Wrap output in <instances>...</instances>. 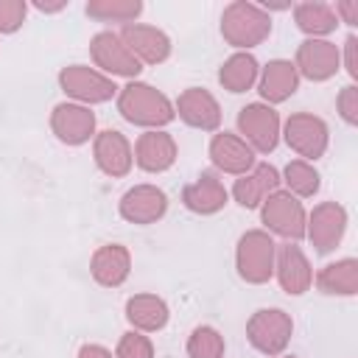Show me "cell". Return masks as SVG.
Segmentation results:
<instances>
[{"mask_svg": "<svg viewBox=\"0 0 358 358\" xmlns=\"http://www.w3.org/2000/svg\"><path fill=\"white\" fill-rule=\"evenodd\" d=\"M117 109L129 123L145 126V129H159L176 117L168 95H162L159 90L143 81H129L117 92Z\"/></svg>", "mask_w": 358, "mask_h": 358, "instance_id": "6da1fadb", "label": "cell"}, {"mask_svg": "<svg viewBox=\"0 0 358 358\" xmlns=\"http://www.w3.org/2000/svg\"><path fill=\"white\" fill-rule=\"evenodd\" d=\"M274 257H277V243L268 232L249 229L238 238L235 263H238V274L246 282H252V285L268 282L274 277Z\"/></svg>", "mask_w": 358, "mask_h": 358, "instance_id": "7a4b0ae2", "label": "cell"}, {"mask_svg": "<svg viewBox=\"0 0 358 358\" xmlns=\"http://www.w3.org/2000/svg\"><path fill=\"white\" fill-rule=\"evenodd\" d=\"M221 34L232 48H252L271 34V17L260 6L232 3L221 17Z\"/></svg>", "mask_w": 358, "mask_h": 358, "instance_id": "3957f363", "label": "cell"}, {"mask_svg": "<svg viewBox=\"0 0 358 358\" xmlns=\"http://www.w3.org/2000/svg\"><path fill=\"white\" fill-rule=\"evenodd\" d=\"M291 333H294V322L280 308H260L246 322V338H249V344L257 352L268 355V358H277L288 347Z\"/></svg>", "mask_w": 358, "mask_h": 358, "instance_id": "277c9868", "label": "cell"}, {"mask_svg": "<svg viewBox=\"0 0 358 358\" xmlns=\"http://www.w3.org/2000/svg\"><path fill=\"white\" fill-rule=\"evenodd\" d=\"M260 215H263V224L268 232L291 241V243H299L305 238V221H308V213L302 207V201L296 196H291L288 190H274L263 204H260Z\"/></svg>", "mask_w": 358, "mask_h": 358, "instance_id": "5b68a950", "label": "cell"}, {"mask_svg": "<svg viewBox=\"0 0 358 358\" xmlns=\"http://www.w3.org/2000/svg\"><path fill=\"white\" fill-rule=\"evenodd\" d=\"M285 143L299 154V159L305 162H313L319 159L324 151H327V143H330V131H327V123L319 117V115H310V112H296L285 120V131H282Z\"/></svg>", "mask_w": 358, "mask_h": 358, "instance_id": "8992f818", "label": "cell"}, {"mask_svg": "<svg viewBox=\"0 0 358 358\" xmlns=\"http://www.w3.org/2000/svg\"><path fill=\"white\" fill-rule=\"evenodd\" d=\"M241 137L252 151L268 154L280 143V115L268 103H249L238 112Z\"/></svg>", "mask_w": 358, "mask_h": 358, "instance_id": "52a82bcc", "label": "cell"}, {"mask_svg": "<svg viewBox=\"0 0 358 358\" xmlns=\"http://www.w3.org/2000/svg\"><path fill=\"white\" fill-rule=\"evenodd\" d=\"M347 232V210L338 201H322L305 221V238L319 255L333 252Z\"/></svg>", "mask_w": 358, "mask_h": 358, "instance_id": "ba28073f", "label": "cell"}, {"mask_svg": "<svg viewBox=\"0 0 358 358\" xmlns=\"http://www.w3.org/2000/svg\"><path fill=\"white\" fill-rule=\"evenodd\" d=\"M59 84H62L64 95H70V98H76L81 103H103L117 92V87H115V81L109 76H103V73H98V70L87 67V64L64 67L59 73Z\"/></svg>", "mask_w": 358, "mask_h": 358, "instance_id": "9c48e42d", "label": "cell"}, {"mask_svg": "<svg viewBox=\"0 0 358 358\" xmlns=\"http://www.w3.org/2000/svg\"><path fill=\"white\" fill-rule=\"evenodd\" d=\"M294 67L308 81H327L341 67V50L327 39H305L296 48Z\"/></svg>", "mask_w": 358, "mask_h": 358, "instance_id": "30bf717a", "label": "cell"}, {"mask_svg": "<svg viewBox=\"0 0 358 358\" xmlns=\"http://www.w3.org/2000/svg\"><path fill=\"white\" fill-rule=\"evenodd\" d=\"M90 53L95 59V64L103 70V73H112V76H123V78H134L143 64L131 56V50L123 45V39L112 31H101L92 36L90 42Z\"/></svg>", "mask_w": 358, "mask_h": 358, "instance_id": "8fae6325", "label": "cell"}, {"mask_svg": "<svg viewBox=\"0 0 358 358\" xmlns=\"http://www.w3.org/2000/svg\"><path fill=\"white\" fill-rule=\"evenodd\" d=\"M274 274H277L282 291L291 294V296H299V294H305L313 285V268H310L305 252L296 243H291V241H285L282 246H277Z\"/></svg>", "mask_w": 358, "mask_h": 358, "instance_id": "7c38bea8", "label": "cell"}, {"mask_svg": "<svg viewBox=\"0 0 358 358\" xmlns=\"http://www.w3.org/2000/svg\"><path fill=\"white\" fill-rule=\"evenodd\" d=\"M280 171L268 162H255L252 171H246L243 176L235 179L232 185V196L243 210H255L260 207L274 190H280Z\"/></svg>", "mask_w": 358, "mask_h": 358, "instance_id": "4fadbf2b", "label": "cell"}, {"mask_svg": "<svg viewBox=\"0 0 358 358\" xmlns=\"http://www.w3.org/2000/svg\"><path fill=\"white\" fill-rule=\"evenodd\" d=\"M165 210H168V196L157 185H134L120 199V215L129 224H140V227L154 224L165 215Z\"/></svg>", "mask_w": 358, "mask_h": 358, "instance_id": "5bb4252c", "label": "cell"}, {"mask_svg": "<svg viewBox=\"0 0 358 358\" xmlns=\"http://www.w3.org/2000/svg\"><path fill=\"white\" fill-rule=\"evenodd\" d=\"M210 159L221 173L243 176L255 168V151L246 145V140L235 131H218L210 140Z\"/></svg>", "mask_w": 358, "mask_h": 358, "instance_id": "9a60e30c", "label": "cell"}, {"mask_svg": "<svg viewBox=\"0 0 358 358\" xmlns=\"http://www.w3.org/2000/svg\"><path fill=\"white\" fill-rule=\"evenodd\" d=\"M53 134L67 145H81L95 134V115L84 103H59L50 115Z\"/></svg>", "mask_w": 358, "mask_h": 358, "instance_id": "2e32d148", "label": "cell"}, {"mask_svg": "<svg viewBox=\"0 0 358 358\" xmlns=\"http://www.w3.org/2000/svg\"><path fill=\"white\" fill-rule=\"evenodd\" d=\"M117 36L140 64H159L171 56V39L154 25H123Z\"/></svg>", "mask_w": 358, "mask_h": 358, "instance_id": "e0dca14e", "label": "cell"}, {"mask_svg": "<svg viewBox=\"0 0 358 358\" xmlns=\"http://www.w3.org/2000/svg\"><path fill=\"white\" fill-rule=\"evenodd\" d=\"M92 154H95V162L98 168L106 173V176H126L134 165V148L131 143L117 131V129H106L95 137L92 143Z\"/></svg>", "mask_w": 358, "mask_h": 358, "instance_id": "ac0fdd59", "label": "cell"}, {"mask_svg": "<svg viewBox=\"0 0 358 358\" xmlns=\"http://www.w3.org/2000/svg\"><path fill=\"white\" fill-rule=\"evenodd\" d=\"M173 112H176L187 126L204 129V131H215L218 123H221V106H218V101H215L207 90H201V87L185 90V92L176 98Z\"/></svg>", "mask_w": 358, "mask_h": 358, "instance_id": "d6986e66", "label": "cell"}, {"mask_svg": "<svg viewBox=\"0 0 358 358\" xmlns=\"http://www.w3.org/2000/svg\"><path fill=\"white\" fill-rule=\"evenodd\" d=\"M227 199H229V193H227L224 182L213 171H201L182 190V204L190 213H196V215H213V213L224 210L227 207Z\"/></svg>", "mask_w": 358, "mask_h": 358, "instance_id": "ffe728a7", "label": "cell"}, {"mask_svg": "<svg viewBox=\"0 0 358 358\" xmlns=\"http://www.w3.org/2000/svg\"><path fill=\"white\" fill-rule=\"evenodd\" d=\"M134 162L148 173H162L176 162V143L168 131L148 129L134 143Z\"/></svg>", "mask_w": 358, "mask_h": 358, "instance_id": "44dd1931", "label": "cell"}, {"mask_svg": "<svg viewBox=\"0 0 358 358\" xmlns=\"http://www.w3.org/2000/svg\"><path fill=\"white\" fill-rule=\"evenodd\" d=\"M90 271L95 277L98 285L103 288H117L126 282L129 271H131V255L123 243H103L101 249H95Z\"/></svg>", "mask_w": 358, "mask_h": 358, "instance_id": "7402d4cb", "label": "cell"}, {"mask_svg": "<svg viewBox=\"0 0 358 358\" xmlns=\"http://www.w3.org/2000/svg\"><path fill=\"white\" fill-rule=\"evenodd\" d=\"M299 87V73L294 67V62L288 59H274L266 64L263 76H260V95L263 101L271 106V103H282L288 101Z\"/></svg>", "mask_w": 358, "mask_h": 358, "instance_id": "603a6c76", "label": "cell"}, {"mask_svg": "<svg viewBox=\"0 0 358 358\" xmlns=\"http://www.w3.org/2000/svg\"><path fill=\"white\" fill-rule=\"evenodd\" d=\"M168 316H171V310H168L165 299H159L154 294H134L126 302V319L140 333H157V330H162L168 324Z\"/></svg>", "mask_w": 358, "mask_h": 358, "instance_id": "cb8c5ba5", "label": "cell"}, {"mask_svg": "<svg viewBox=\"0 0 358 358\" xmlns=\"http://www.w3.org/2000/svg\"><path fill=\"white\" fill-rule=\"evenodd\" d=\"M313 282L319 285L322 294H330V296H352V294H358V260L355 257H344V260L327 263L313 277Z\"/></svg>", "mask_w": 358, "mask_h": 358, "instance_id": "d4e9b609", "label": "cell"}, {"mask_svg": "<svg viewBox=\"0 0 358 358\" xmlns=\"http://www.w3.org/2000/svg\"><path fill=\"white\" fill-rule=\"evenodd\" d=\"M257 76H260V67L252 53H232L218 70V81L229 92H246L257 81Z\"/></svg>", "mask_w": 358, "mask_h": 358, "instance_id": "484cf974", "label": "cell"}, {"mask_svg": "<svg viewBox=\"0 0 358 358\" xmlns=\"http://www.w3.org/2000/svg\"><path fill=\"white\" fill-rule=\"evenodd\" d=\"M294 17H296V28L302 34H308L310 39H322V36L333 34L338 25L333 6H327V3H299V6H294Z\"/></svg>", "mask_w": 358, "mask_h": 358, "instance_id": "4316f807", "label": "cell"}, {"mask_svg": "<svg viewBox=\"0 0 358 358\" xmlns=\"http://www.w3.org/2000/svg\"><path fill=\"white\" fill-rule=\"evenodd\" d=\"M280 182H285V190H288L291 196H296V199H310V196H316L319 187H322L319 171L313 168V162H305V159H291V162L285 165Z\"/></svg>", "mask_w": 358, "mask_h": 358, "instance_id": "83f0119b", "label": "cell"}, {"mask_svg": "<svg viewBox=\"0 0 358 358\" xmlns=\"http://www.w3.org/2000/svg\"><path fill=\"white\" fill-rule=\"evenodd\" d=\"M187 355L190 358H224V336L210 324H199L187 338Z\"/></svg>", "mask_w": 358, "mask_h": 358, "instance_id": "f1b7e54d", "label": "cell"}, {"mask_svg": "<svg viewBox=\"0 0 358 358\" xmlns=\"http://www.w3.org/2000/svg\"><path fill=\"white\" fill-rule=\"evenodd\" d=\"M143 11V3H109V0H101V3H90L87 6V14L95 17V20H115V22H126V20H134L137 14Z\"/></svg>", "mask_w": 358, "mask_h": 358, "instance_id": "f546056e", "label": "cell"}, {"mask_svg": "<svg viewBox=\"0 0 358 358\" xmlns=\"http://www.w3.org/2000/svg\"><path fill=\"white\" fill-rule=\"evenodd\" d=\"M115 358H154V344H151V338L145 333L129 330V333L120 336Z\"/></svg>", "mask_w": 358, "mask_h": 358, "instance_id": "4dcf8cb0", "label": "cell"}, {"mask_svg": "<svg viewBox=\"0 0 358 358\" xmlns=\"http://www.w3.org/2000/svg\"><path fill=\"white\" fill-rule=\"evenodd\" d=\"M336 109H338V115H341V120H344L347 126H355V123H358V87H355V84H347V87L338 92Z\"/></svg>", "mask_w": 358, "mask_h": 358, "instance_id": "1f68e13d", "label": "cell"}, {"mask_svg": "<svg viewBox=\"0 0 358 358\" xmlns=\"http://www.w3.org/2000/svg\"><path fill=\"white\" fill-rule=\"evenodd\" d=\"M25 20V3L20 0H0V34H11Z\"/></svg>", "mask_w": 358, "mask_h": 358, "instance_id": "d6a6232c", "label": "cell"}, {"mask_svg": "<svg viewBox=\"0 0 358 358\" xmlns=\"http://www.w3.org/2000/svg\"><path fill=\"white\" fill-rule=\"evenodd\" d=\"M344 70L350 73V78H358V39H355V34H350L344 39Z\"/></svg>", "mask_w": 358, "mask_h": 358, "instance_id": "836d02e7", "label": "cell"}, {"mask_svg": "<svg viewBox=\"0 0 358 358\" xmlns=\"http://www.w3.org/2000/svg\"><path fill=\"white\" fill-rule=\"evenodd\" d=\"M333 14H336V20H338V22L358 25V0H341V3H336Z\"/></svg>", "mask_w": 358, "mask_h": 358, "instance_id": "e575fe53", "label": "cell"}, {"mask_svg": "<svg viewBox=\"0 0 358 358\" xmlns=\"http://www.w3.org/2000/svg\"><path fill=\"white\" fill-rule=\"evenodd\" d=\"M78 358H115V355L106 347H101V344H84L78 350Z\"/></svg>", "mask_w": 358, "mask_h": 358, "instance_id": "d590c367", "label": "cell"}, {"mask_svg": "<svg viewBox=\"0 0 358 358\" xmlns=\"http://www.w3.org/2000/svg\"><path fill=\"white\" fill-rule=\"evenodd\" d=\"M280 358H296V355H280Z\"/></svg>", "mask_w": 358, "mask_h": 358, "instance_id": "8d00e7d4", "label": "cell"}]
</instances>
